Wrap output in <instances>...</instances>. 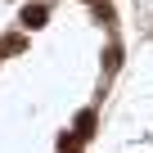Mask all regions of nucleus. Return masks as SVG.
Here are the masks:
<instances>
[{
    "instance_id": "1",
    "label": "nucleus",
    "mask_w": 153,
    "mask_h": 153,
    "mask_svg": "<svg viewBox=\"0 0 153 153\" xmlns=\"http://www.w3.org/2000/svg\"><path fill=\"white\" fill-rule=\"evenodd\" d=\"M95 131V113H81V117H76V140H86Z\"/></svg>"
},
{
    "instance_id": "2",
    "label": "nucleus",
    "mask_w": 153,
    "mask_h": 153,
    "mask_svg": "<svg viewBox=\"0 0 153 153\" xmlns=\"http://www.w3.org/2000/svg\"><path fill=\"white\" fill-rule=\"evenodd\" d=\"M23 14H27V23H32V27H41V23H45V9H41V5H32V9H23Z\"/></svg>"
},
{
    "instance_id": "3",
    "label": "nucleus",
    "mask_w": 153,
    "mask_h": 153,
    "mask_svg": "<svg viewBox=\"0 0 153 153\" xmlns=\"http://www.w3.org/2000/svg\"><path fill=\"white\" fill-rule=\"evenodd\" d=\"M59 149H63V153H76V149H81V140H76V135H63V140H59Z\"/></svg>"
}]
</instances>
